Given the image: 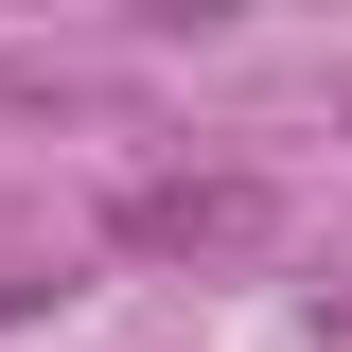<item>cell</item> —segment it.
I'll return each instance as SVG.
<instances>
[{
	"mask_svg": "<svg viewBox=\"0 0 352 352\" xmlns=\"http://www.w3.org/2000/svg\"><path fill=\"white\" fill-rule=\"evenodd\" d=\"M264 229H282V194H264V176H124V194H106V247L124 264H247Z\"/></svg>",
	"mask_w": 352,
	"mask_h": 352,
	"instance_id": "obj_1",
	"label": "cell"
}]
</instances>
